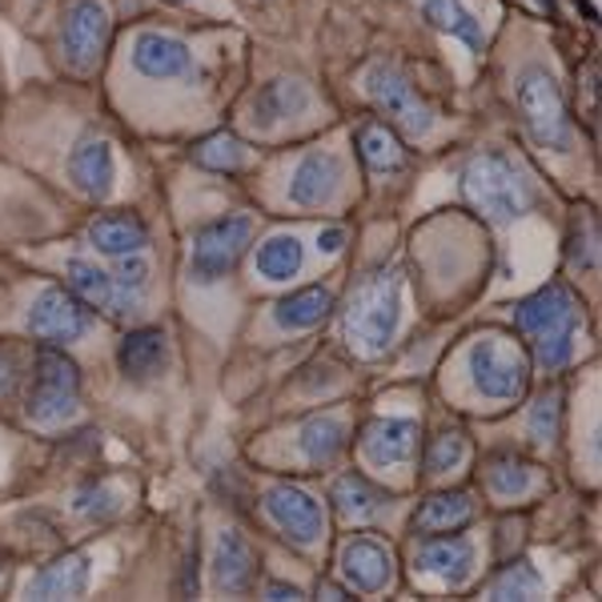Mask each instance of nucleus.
<instances>
[{"label":"nucleus","instance_id":"obj_4","mask_svg":"<svg viewBox=\"0 0 602 602\" xmlns=\"http://www.w3.org/2000/svg\"><path fill=\"white\" fill-rule=\"evenodd\" d=\"M514 93H518V109H523V121L530 129L542 149H570V117L567 105H562V93H558V80L550 77L547 65H526L518 77H514Z\"/></svg>","mask_w":602,"mask_h":602},{"label":"nucleus","instance_id":"obj_19","mask_svg":"<svg viewBox=\"0 0 602 602\" xmlns=\"http://www.w3.org/2000/svg\"><path fill=\"white\" fill-rule=\"evenodd\" d=\"M169 362V337L165 330L157 325H146V330H133L125 337L121 350H117V366L129 381H149L157 378Z\"/></svg>","mask_w":602,"mask_h":602},{"label":"nucleus","instance_id":"obj_37","mask_svg":"<svg viewBox=\"0 0 602 602\" xmlns=\"http://www.w3.org/2000/svg\"><path fill=\"white\" fill-rule=\"evenodd\" d=\"M73 510L85 514V518H100V514H112L117 510V502H112L109 491H100V486H85L73 502Z\"/></svg>","mask_w":602,"mask_h":602},{"label":"nucleus","instance_id":"obj_23","mask_svg":"<svg viewBox=\"0 0 602 602\" xmlns=\"http://www.w3.org/2000/svg\"><path fill=\"white\" fill-rule=\"evenodd\" d=\"M346 438H350V426L342 413H318L310 422L298 430V450L310 458L313 466L322 462H334L342 450H346Z\"/></svg>","mask_w":602,"mask_h":602},{"label":"nucleus","instance_id":"obj_3","mask_svg":"<svg viewBox=\"0 0 602 602\" xmlns=\"http://www.w3.org/2000/svg\"><path fill=\"white\" fill-rule=\"evenodd\" d=\"M80 406V369L61 346H41L36 354L33 390L24 398V418L33 426H61L68 422Z\"/></svg>","mask_w":602,"mask_h":602},{"label":"nucleus","instance_id":"obj_31","mask_svg":"<svg viewBox=\"0 0 602 602\" xmlns=\"http://www.w3.org/2000/svg\"><path fill=\"white\" fill-rule=\"evenodd\" d=\"M193 161L201 169H213V173H237V169H246L249 149L234 133H213L193 149Z\"/></svg>","mask_w":602,"mask_h":602},{"label":"nucleus","instance_id":"obj_40","mask_svg":"<svg viewBox=\"0 0 602 602\" xmlns=\"http://www.w3.org/2000/svg\"><path fill=\"white\" fill-rule=\"evenodd\" d=\"M318 241H322V254H342V249H346V241H350V234L342 229V225H334V229H322V237H318Z\"/></svg>","mask_w":602,"mask_h":602},{"label":"nucleus","instance_id":"obj_20","mask_svg":"<svg viewBox=\"0 0 602 602\" xmlns=\"http://www.w3.org/2000/svg\"><path fill=\"white\" fill-rule=\"evenodd\" d=\"M470 518H474V502L466 491H442L430 494V498L413 510L410 530L413 535H454V530H466Z\"/></svg>","mask_w":602,"mask_h":602},{"label":"nucleus","instance_id":"obj_41","mask_svg":"<svg viewBox=\"0 0 602 602\" xmlns=\"http://www.w3.org/2000/svg\"><path fill=\"white\" fill-rule=\"evenodd\" d=\"M266 599H301V591L290 582H266Z\"/></svg>","mask_w":602,"mask_h":602},{"label":"nucleus","instance_id":"obj_30","mask_svg":"<svg viewBox=\"0 0 602 602\" xmlns=\"http://www.w3.org/2000/svg\"><path fill=\"white\" fill-rule=\"evenodd\" d=\"M254 266L266 281L293 278V273L301 269V241H298V237H290V234L266 237V241L257 246V254H254Z\"/></svg>","mask_w":602,"mask_h":602},{"label":"nucleus","instance_id":"obj_11","mask_svg":"<svg viewBox=\"0 0 602 602\" xmlns=\"http://www.w3.org/2000/svg\"><path fill=\"white\" fill-rule=\"evenodd\" d=\"M514 322L530 337L550 334V330H574V325H582V305L567 286H542L514 310Z\"/></svg>","mask_w":602,"mask_h":602},{"label":"nucleus","instance_id":"obj_6","mask_svg":"<svg viewBox=\"0 0 602 602\" xmlns=\"http://www.w3.org/2000/svg\"><path fill=\"white\" fill-rule=\"evenodd\" d=\"M470 381L482 398L491 401H514L526 390V357L506 337L491 334L470 350Z\"/></svg>","mask_w":602,"mask_h":602},{"label":"nucleus","instance_id":"obj_10","mask_svg":"<svg viewBox=\"0 0 602 602\" xmlns=\"http://www.w3.org/2000/svg\"><path fill=\"white\" fill-rule=\"evenodd\" d=\"M266 510H269V518L281 526V535L290 538V542H301V547L318 542L322 530H325L322 502L313 498L310 491H301V486H290V482L269 486V491H266Z\"/></svg>","mask_w":602,"mask_h":602},{"label":"nucleus","instance_id":"obj_36","mask_svg":"<svg viewBox=\"0 0 602 602\" xmlns=\"http://www.w3.org/2000/svg\"><path fill=\"white\" fill-rule=\"evenodd\" d=\"M470 458V438L466 434H438L426 450V474H450Z\"/></svg>","mask_w":602,"mask_h":602},{"label":"nucleus","instance_id":"obj_1","mask_svg":"<svg viewBox=\"0 0 602 602\" xmlns=\"http://www.w3.org/2000/svg\"><path fill=\"white\" fill-rule=\"evenodd\" d=\"M401 322V269L381 266L369 269L357 281L342 313V330L357 357H381L390 350Z\"/></svg>","mask_w":602,"mask_h":602},{"label":"nucleus","instance_id":"obj_27","mask_svg":"<svg viewBox=\"0 0 602 602\" xmlns=\"http://www.w3.org/2000/svg\"><path fill=\"white\" fill-rule=\"evenodd\" d=\"M68 290L77 293L89 310L117 313V286H112L109 269H100V266H93V261L73 257V261H68Z\"/></svg>","mask_w":602,"mask_h":602},{"label":"nucleus","instance_id":"obj_24","mask_svg":"<svg viewBox=\"0 0 602 602\" xmlns=\"http://www.w3.org/2000/svg\"><path fill=\"white\" fill-rule=\"evenodd\" d=\"M330 313H334V293L325 290V286H305V290L281 298L273 318H278L281 330H313V325H322Z\"/></svg>","mask_w":602,"mask_h":602},{"label":"nucleus","instance_id":"obj_8","mask_svg":"<svg viewBox=\"0 0 602 602\" xmlns=\"http://www.w3.org/2000/svg\"><path fill=\"white\" fill-rule=\"evenodd\" d=\"M366 89H369V97H374V105H378L386 117H394V125H398L406 137H426L434 129V112H430V105L413 93V85L406 80L401 68H394V65L366 68Z\"/></svg>","mask_w":602,"mask_h":602},{"label":"nucleus","instance_id":"obj_18","mask_svg":"<svg viewBox=\"0 0 602 602\" xmlns=\"http://www.w3.org/2000/svg\"><path fill=\"white\" fill-rule=\"evenodd\" d=\"M390 550L381 547L378 538L369 535H357L346 542V550H342V574H346V582L354 587V591H381L386 582H390Z\"/></svg>","mask_w":602,"mask_h":602},{"label":"nucleus","instance_id":"obj_39","mask_svg":"<svg viewBox=\"0 0 602 602\" xmlns=\"http://www.w3.org/2000/svg\"><path fill=\"white\" fill-rule=\"evenodd\" d=\"M17 362H12L9 354H0V398H9L12 390H17Z\"/></svg>","mask_w":602,"mask_h":602},{"label":"nucleus","instance_id":"obj_25","mask_svg":"<svg viewBox=\"0 0 602 602\" xmlns=\"http://www.w3.org/2000/svg\"><path fill=\"white\" fill-rule=\"evenodd\" d=\"M330 498H334V510L342 514V518L366 523V518H374V514L390 502V494L378 491V486H374L369 479H362V474H342V479L334 482Z\"/></svg>","mask_w":602,"mask_h":602},{"label":"nucleus","instance_id":"obj_2","mask_svg":"<svg viewBox=\"0 0 602 602\" xmlns=\"http://www.w3.org/2000/svg\"><path fill=\"white\" fill-rule=\"evenodd\" d=\"M462 193L494 225L518 222L535 205V185L502 149H482V153L470 157L466 169H462Z\"/></svg>","mask_w":602,"mask_h":602},{"label":"nucleus","instance_id":"obj_43","mask_svg":"<svg viewBox=\"0 0 602 602\" xmlns=\"http://www.w3.org/2000/svg\"><path fill=\"white\" fill-rule=\"evenodd\" d=\"M169 4H185V0H169Z\"/></svg>","mask_w":602,"mask_h":602},{"label":"nucleus","instance_id":"obj_12","mask_svg":"<svg viewBox=\"0 0 602 602\" xmlns=\"http://www.w3.org/2000/svg\"><path fill=\"white\" fill-rule=\"evenodd\" d=\"M68 181L93 201L109 197L112 181H117V165H112V149L105 137H80L73 146V153H68Z\"/></svg>","mask_w":602,"mask_h":602},{"label":"nucleus","instance_id":"obj_32","mask_svg":"<svg viewBox=\"0 0 602 602\" xmlns=\"http://www.w3.org/2000/svg\"><path fill=\"white\" fill-rule=\"evenodd\" d=\"M117 261V269H109L112 273V286H117V313H125V310H133L137 301L146 298V290H149V261L146 257H137V254H129V257H112Z\"/></svg>","mask_w":602,"mask_h":602},{"label":"nucleus","instance_id":"obj_38","mask_svg":"<svg viewBox=\"0 0 602 602\" xmlns=\"http://www.w3.org/2000/svg\"><path fill=\"white\" fill-rule=\"evenodd\" d=\"M555 418H558V401L555 398H542L530 413V434L535 442H550L555 438Z\"/></svg>","mask_w":602,"mask_h":602},{"label":"nucleus","instance_id":"obj_14","mask_svg":"<svg viewBox=\"0 0 602 602\" xmlns=\"http://www.w3.org/2000/svg\"><path fill=\"white\" fill-rule=\"evenodd\" d=\"M89 246L105 257H129L146 254L149 246V225L129 209H112L93 217L89 225Z\"/></svg>","mask_w":602,"mask_h":602},{"label":"nucleus","instance_id":"obj_26","mask_svg":"<svg viewBox=\"0 0 602 602\" xmlns=\"http://www.w3.org/2000/svg\"><path fill=\"white\" fill-rule=\"evenodd\" d=\"M305 105H310L305 85H298V80H273V85H266V89L254 97V121L257 125L290 121V117H298Z\"/></svg>","mask_w":602,"mask_h":602},{"label":"nucleus","instance_id":"obj_13","mask_svg":"<svg viewBox=\"0 0 602 602\" xmlns=\"http://www.w3.org/2000/svg\"><path fill=\"white\" fill-rule=\"evenodd\" d=\"M133 68L153 80H178L193 73V53L169 33H141L133 41Z\"/></svg>","mask_w":602,"mask_h":602},{"label":"nucleus","instance_id":"obj_35","mask_svg":"<svg viewBox=\"0 0 602 602\" xmlns=\"http://www.w3.org/2000/svg\"><path fill=\"white\" fill-rule=\"evenodd\" d=\"M538 591H542V579H538V570L530 562H514L486 587L491 599H530Z\"/></svg>","mask_w":602,"mask_h":602},{"label":"nucleus","instance_id":"obj_16","mask_svg":"<svg viewBox=\"0 0 602 602\" xmlns=\"http://www.w3.org/2000/svg\"><path fill=\"white\" fill-rule=\"evenodd\" d=\"M362 450L374 466H401L418 450V422L413 418H378L366 426Z\"/></svg>","mask_w":602,"mask_h":602},{"label":"nucleus","instance_id":"obj_7","mask_svg":"<svg viewBox=\"0 0 602 602\" xmlns=\"http://www.w3.org/2000/svg\"><path fill=\"white\" fill-rule=\"evenodd\" d=\"M89 305L77 298L65 286H45V290L33 298V310H29V334L45 346H68L77 337L89 334Z\"/></svg>","mask_w":602,"mask_h":602},{"label":"nucleus","instance_id":"obj_29","mask_svg":"<svg viewBox=\"0 0 602 602\" xmlns=\"http://www.w3.org/2000/svg\"><path fill=\"white\" fill-rule=\"evenodd\" d=\"M357 157H362L374 173H394V169L406 165V149H401V141L378 121H366L357 129Z\"/></svg>","mask_w":602,"mask_h":602},{"label":"nucleus","instance_id":"obj_28","mask_svg":"<svg viewBox=\"0 0 602 602\" xmlns=\"http://www.w3.org/2000/svg\"><path fill=\"white\" fill-rule=\"evenodd\" d=\"M422 17L442 33L458 36L470 53H482V24L470 17V9L462 0H422Z\"/></svg>","mask_w":602,"mask_h":602},{"label":"nucleus","instance_id":"obj_15","mask_svg":"<svg viewBox=\"0 0 602 602\" xmlns=\"http://www.w3.org/2000/svg\"><path fill=\"white\" fill-rule=\"evenodd\" d=\"M413 567L422 570V574L442 579L447 587H458V582L470 574V567H474V547H470V538H462L458 530L454 535H434L418 547Z\"/></svg>","mask_w":602,"mask_h":602},{"label":"nucleus","instance_id":"obj_34","mask_svg":"<svg viewBox=\"0 0 602 602\" xmlns=\"http://www.w3.org/2000/svg\"><path fill=\"white\" fill-rule=\"evenodd\" d=\"M579 330H550V334H538L535 337V357L538 366L547 369V374H558V369L570 366V357H574V346H579Z\"/></svg>","mask_w":602,"mask_h":602},{"label":"nucleus","instance_id":"obj_5","mask_svg":"<svg viewBox=\"0 0 602 602\" xmlns=\"http://www.w3.org/2000/svg\"><path fill=\"white\" fill-rule=\"evenodd\" d=\"M249 241H254V222L249 217H217V222L201 225L197 234H193V257H190L193 281H201V286L222 281L241 261Z\"/></svg>","mask_w":602,"mask_h":602},{"label":"nucleus","instance_id":"obj_42","mask_svg":"<svg viewBox=\"0 0 602 602\" xmlns=\"http://www.w3.org/2000/svg\"><path fill=\"white\" fill-rule=\"evenodd\" d=\"M318 599H350V591L337 582H318Z\"/></svg>","mask_w":602,"mask_h":602},{"label":"nucleus","instance_id":"obj_22","mask_svg":"<svg viewBox=\"0 0 602 602\" xmlns=\"http://www.w3.org/2000/svg\"><path fill=\"white\" fill-rule=\"evenodd\" d=\"M337 185V161L325 153H310L305 161H298L290 178V201L301 209H313V205H325L330 193Z\"/></svg>","mask_w":602,"mask_h":602},{"label":"nucleus","instance_id":"obj_33","mask_svg":"<svg viewBox=\"0 0 602 602\" xmlns=\"http://www.w3.org/2000/svg\"><path fill=\"white\" fill-rule=\"evenodd\" d=\"M535 482V470L526 466L523 458H491V466H486V486H491L498 498H518V494L526 491Z\"/></svg>","mask_w":602,"mask_h":602},{"label":"nucleus","instance_id":"obj_9","mask_svg":"<svg viewBox=\"0 0 602 602\" xmlns=\"http://www.w3.org/2000/svg\"><path fill=\"white\" fill-rule=\"evenodd\" d=\"M109 41V12L100 0H73L61 17V56L73 73H89Z\"/></svg>","mask_w":602,"mask_h":602},{"label":"nucleus","instance_id":"obj_21","mask_svg":"<svg viewBox=\"0 0 602 602\" xmlns=\"http://www.w3.org/2000/svg\"><path fill=\"white\" fill-rule=\"evenodd\" d=\"M89 579H93V567H89V555H65L49 562L33 582H29V599H73V594H85L89 591Z\"/></svg>","mask_w":602,"mask_h":602},{"label":"nucleus","instance_id":"obj_17","mask_svg":"<svg viewBox=\"0 0 602 602\" xmlns=\"http://www.w3.org/2000/svg\"><path fill=\"white\" fill-rule=\"evenodd\" d=\"M257 582V555L237 530H225L213 550V587L222 594H246Z\"/></svg>","mask_w":602,"mask_h":602}]
</instances>
